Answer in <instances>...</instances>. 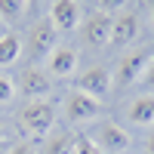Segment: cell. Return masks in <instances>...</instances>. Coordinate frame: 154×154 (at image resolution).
I'll use <instances>...</instances> for the list:
<instances>
[{
    "instance_id": "cell-1",
    "label": "cell",
    "mask_w": 154,
    "mask_h": 154,
    "mask_svg": "<svg viewBox=\"0 0 154 154\" xmlns=\"http://www.w3.org/2000/svg\"><path fill=\"white\" fill-rule=\"evenodd\" d=\"M19 123H22L25 133L43 136V133L53 130V123H56V105H53V102H46V99L25 102V108L19 111Z\"/></svg>"
},
{
    "instance_id": "cell-2",
    "label": "cell",
    "mask_w": 154,
    "mask_h": 154,
    "mask_svg": "<svg viewBox=\"0 0 154 154\" xmlns=\"http://www.w3.org/2000/svg\"><path fill=\"white\" fill-rule=\"evenodd\" d=\"M151 53L148 49H136V53H126L120 62H117V68H114L111 74H114V83L117 86H130V83H139L145 77V71H148V65H151Z\"/></svg>"
},
{
    "instance_id": "cell-3",
    "label": "cell",
    "mask_w": 154,
    "mask_h": 154,
    "mask_svg": "<svg viewBox=\"0 0 154 154\" xmlns=\"http://www.w3.org/2000/svg\"><path fill=\"white\" fill-rule=\"evenodd\" d=\"M56 40H59V31H56V25L49 19L34 22L31 31H28V53H31V59H37V62L49 59L53 49H56Z\"/></svg>"
},
{
    "instance_id": "cell-4",
    "label": "cell",
    "mask_w": 154,
    "mask_h": 154,
    "mask_svg": "<svg viewBox=\"0 0 154 154\" xmlns=\"http://www.w3.org/2000/svg\"><path fill=\"white\" fill-rule=\"evenodd\" d=\"M99 114H102V102L99 99L80 93V89H71L65 96V117L71 123H89V120H96Z\"/></svg>"
},
{
    "instance_id": "cell-5",
    "label": "cell",
    "mask_w": 154,
    "mask_h": 154,
    "mask_svg": "<svg viewBox=\"0 0 154 154\" xmlns=\"http://www.w3.org/2000/svg\"><path fill=\"white\" fill-rule=\"evenodd\" d=\"M89 139H93V142L105 151V154H120V151L130 148V142H133L130 133H126L120 123H114V120H102Z\"/></svg>"
},
{
    "instance_id": "cell-6",
    "label": "cell",
    "mask_w": 154,
    "mask_h": 154,
    "mask_svg": "<svg viewBox=\"0 0 154 154\" xmlns=\"http://www.w3.org/2000/svg\"><path fill=\"white\" fill-rule=\"evenodd\" d=\"M80 93H86V96H93V99H105L108 93H111V86H114V74L108 71V68H102V65H96V68H89V71H83L80 77H77V83H74Z\"/></svg>"
},
{
    "instance_id": "cell-7",
    "label": "cell",
    "mask_w": 154,
    "mask_h": 154,
    "mask_svg": "<svg viewBox=\"0 0 154 154\" xmlns=\"http://www.w3.org/2000/svg\"><path fill=\"white\" fill-rule=\"evenodd\" d=\"M49 22L56 25V31H74L83 22V6L77 0H53L49 6Z\"/></svg>"
},
{
    "instance_id": "cell-8",
    "label": "cell",
    "mask_w": 154,
    "mask_h": 154,
    "mask_svg": "<svg viewBox=\"0 0 154 154\" xmlns=\"http://www.w3.org/2000/svg\"><path fill=\"white\" fill-rule=\"evenodd\" d=\"M111 25H114V16H108V12H96V16H89L86 25H83V37L86 43L93 49H102L111 43Z\"/></svg>"
},
{
    "instance_id": "cell-9",
    "label": "cell",
    "mask_w": 154,
    "mask_h": 154,
    "mask_svg": "<svg viewBox=\"0 0 154 154\" xmlns=\"http://www.w3.org/2000/svg\"><path fill=\"white\" fill-rule=\"evenodd\" d=\"M139 37V16L136 12H117L111 25V46H130Z\"/></svg>"
},
{
    "instance_id": "cell-10",
    "label": "cell",
    "mask_w": 154,
    "mask_h": 154,
    "mask_svg": "<svg viewBox=\"0 0 154 154\" xmlns=\"http://www.w3.org/2000/svg\"><path fill=\"white\" fill-rule=\"evenodd\" d=\"M19 89L25 93L28 102H37V99H43L49 89H53V83H49V77L43 71L28 68V71H22V77H19Z\"/></svg>"
},
{
    "instance_id": "cell-11",
    "label": "cell",
    "mask_w": 154,
    "mask_h": 154,
    "mask_svg": "<svg viewBox=\"0 0 154 154\" xmlns=\"http://www.w3.org/2000/svg\"><path fill=\"white\" fill-rule=\"evenodd\" d=\"M77 62H80V53L71 46H56L53 49V56H49V74L53 77H71L77 71Z\"/></svg>"
},
{
    "instance_id": "cell-12",
    "label": "cell",
    "mask_w": 154,
    "mask_h": 154,
    "mask_svg": "<svg viewBox=\"0 0 154 154\" xmlns=\"http://www.w3.org/2000/svg\"><path fill=\"white\" fill-rule=\"evenodd\" d=\"M126 120L136 126H151L154 123V96H139L126 105Z\"/></svg>"
},
{
    "instance_id": "cell-13",
    "label": "cell",
    "mask_w": 154,
    "mask_h": 154,
    "mask_svg": "<svg viewBox=\"0 0 154 154\" xmlns=\"http://www.w3.org/2000/svg\"><path fill=\"white\" fill-rule=\"evenodd\" d=\"M19 56H22V40L16 34H3V37H0V68L16 65Z\"/></svg>"
},
{
    "instance_id": "cell-14",
    "label": "cell",
    "mask_w": 154,
    "mask_h": 154,
    "mask_svg": "<svg viewBox=\"0 0 154 154\" xmlns=\"http://www.w3.org/2000/svg\"><path fill=\"white\" fill-rule=\"evenodd\" d=\"M74 139L71 133H59L53 139H46V145H43V154H74Z\"/></svg>"
},
{
    "instance_id": "cell-15",
    "label": "cell",
    "mask_w": 154,
    "mask_h": 154,
    "mask_svg": "<svg viewBox=\"0 0 154 154\" xmlns=\"http://www.w3.org/2000/svg\"><path fill=\"white\" fill-rule=\"evenodd\" d=\"M25 9H28V0H0V16H3L6 22L22 19Z\"/></svg>"
},
{
    "instance_id": "cell-16",
    "label": "cell",
    "mask_w": 154,
    "mask_h": 154,
    "mask_svg": "<svg viewBox=\"0 0 154 154\" xmlns=\"http://www.w3.org/2000/svg\"><path fill=\"white\" fill-rule=\"evenodd\" d=\"M16 80H12V77H6L3 71H0V105H6V102H12L16 99Z\"/></svg>"
},
{
    "instance_id": "cell-17",
    "label": "cell",
    "mask_w": 154,
    "mask_h": 154,
    "mask_svg": "<svg viewBox=\"0 0 154 154\" xmlns=\"http://www.w3.org/2000/svg\"><path fill=\"white\" fill-rule=\"evenodd\" d=\"M74 154H105V151H102L89 136H77L74 139Z\"/></svg>"
},
{
    "instance_id": "cell-18",
    "label": "cell",
    "mask_w": 154,
    "mask_h": 154,
    "mask_svg": "<svg viewBox=\"0 0 154 154\" xmlns=\"http://www.w3.org/2000/svg\"><path fill=\"white\" fill-rule=\"evenodd\" d=\"M120 9H126V0H99V12H120Z\"/></svg>"
},
{
    "instance_id": "cell-19",
    "label": "cell",
    "mask_w": 154,
    "mask_h": 154,
    "mask_svg": "<svg viewBox=\"0 0 154 154\" xmlns=\"http://www.w3.org/2000/svg\"><path fill=\"white\" fill-rule=\"evenodd\" d=\"M9 154H31L28 142H16V145H9Z\"/></svg>"
},
{
    "instance_id": "cell-20",
    "label": "cell",
    "mask_w": 154,
    "mask_h": 154,
    "mask_svg": "<svg viewBox=\"0 0 154 154\" xmlns=\"http://www.w3.org/2000/svg\"><path fill=\"white\" fill-rule=\"evenodd\" d=\"M142 83L154 89V59H151V65H148V71H145V77H142Z\"/></svg>"
},
{
    "instance_id": "cell-21",
    "label": "cell",
    "mask_w": 154,
    "mask_h": 154,
    "mask_svg": "<svg viewBox=\"0 0 154 154\" xmlns=\"http://www.w3.org/2000/svg\"><path fill=\"white\" fill-rule=\"evenodd\" d=\"M145 151H148V154H154V130H151V136H148V142H145Z\"/></svg>"
},
{
    "instance_id": "cell-22",
    "label": "cell",
    "mask_w": 154,
    "mask_h": 154,
    "mask_svg": "<svg viewBox=\"0 0 154 154\" xmlns=\"http://www.w3.org/2000/svg\"><path fill=\"white\" fill-rule=\"evenodd\" d=\"M0 154H9V142H0Z\"/></svg>"
},
{
    "instance_id": "cell-23",
    "label": "cell",
    "mask_w": 154,
    "mask_h": 154,
    "mask_svg": "<svg viewBox=\"0 0 154 154\" xmlns=\"http://www.w3.org/2000/svg\"><path fill=\"white\" fill-rule=\"evenodd\" d=\"M0 142H6V126L0 123Z\"/></svg>"
},
{
    "instance_id": "cell-24",
    "label": "cell",
    "mask_w": 154,
    "mask_h": 154,
    "mask_svg": "<svg viewBox=\"0 0 154 154\" xmlns=\"http://www.w3.org/2000/svg\"><path fill=\"white\" fill-rule=\"evenodd\" d=\"M151 16H154V0H151Z\"/></svg>"
},
{
    "instance_id": "cell-25",
    "label": "cell",
    "mask_w": 154,
    "mask_h": 154,
    "mask_svg": "<svg viewBox=\"0 0 154 154\" xmlns=\"http://www.w3.org/2000/svg\"><path fill=\"white\" fill-rule=\"evenodd\" d=\"M0 34H3V22H0Z\"/></svg>"
},
{
    "instance_id": "cell-26",
    "label": "cell",
    "mask_w": 154,
    "mask_h": 154,
    "mask_svg": "<svg viewBox=\"0 0 154 154\" xmlns=\"http://www.w3.org/2000/svg\"><path fill=\"white\" fill-rule=\"evenodd\" d=\"M28 3H31V6H34V3H37V0H28Z\"/></svg>"
}]
</instances>
